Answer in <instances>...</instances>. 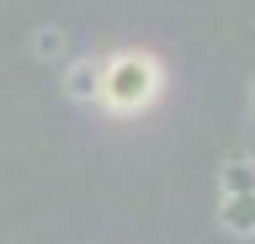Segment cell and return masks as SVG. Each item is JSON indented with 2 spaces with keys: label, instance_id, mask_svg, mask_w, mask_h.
<instances>
[{
  "label": "cell",
  "instance_id": "2",
  "mask_svg": "<svg viewBox=\"0 0 255 244\" xmlns=\"http://www.w3.org/2000/svg\"><path fill=\"white\" fill-rule=\"evenodd\" d=\"M218 223L239 239L255 234V191H218Z\"/></svg>",
  "mask_w": 255,
  "mask_h": 244
},
{
  "label": "cell",
  "instance_id": "5",
  "mask_svg": "<svg viewBox=\"0 0 255 244\" xmlns=\"http://www.w3.org/2000/svg\"><path fill=\"white\" fill-rule=\"evenodd\" d=\"M37 43H43V53H64V37H59V32H43Z\"/></svg>",
  "mask_w": 255,
  "mask_h": 244
},
{
  "label": "cell",
  "instance_id": "1",
  "mask_svg": "<svg viewBox=\"0 0 255 244\" xmlns=\"http://www.w3.org/2000/svg\"><path fill=\"white\" fill-rule=\"evenodd\" d=\"M159 90H165L159 59L143 53V48H123V53H112L107 64H101V90H96V101H101L112 117H138V112H149L159 101Z\"/></svg>",
  "mask_w": 255,
  "mask_h": 244
},
{
  "label": "cell",
  "instance_id": "3",
  "mask_svg": "<svg viewBox=\"0 0 255 244\" xmlns=\"http://www.w3.org/2000/svg\"><path fill=\"white\" fill-rule=\"evenodd\" d=\"M96 90H101V64H96V59L69 64V75H64V96H69V101H96Z\"/></svg>",
  "mask_w": 255,
  "mask_h": 244
},
{
  "label": "cell",
  "instance_id": "4",
  "mask_svg": "<svg viewBox=\"0 0 255 244\" xmlns=\"http://www.w3.org/2000/svg\"><path fill=\"white\" fill-rule=\"evenodd\" d=\"M218 191H255V160H229L218 170Z\"/></svg>",
  "mask_w": 255,
  "mask_h": 244
}]
</instances>
